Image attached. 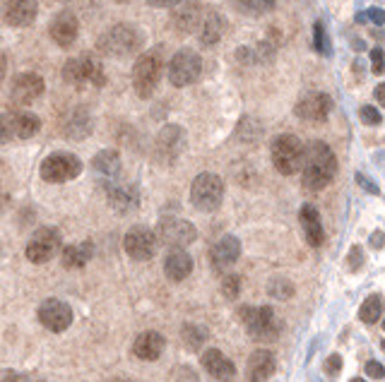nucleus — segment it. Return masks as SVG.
Returning a JSON list of instances; mask_svg holds the SVG:
<instances>
[{
	"label": "nucleus",
	"mask_w": 385,
	"mask_h": 382,
	"mask_svg": "<svg viewBox=\"0 0 385 382\" xmlns=\"http://www.w3.org/2000/svg\"><path fill=\"white\" fill-rule=\"evenodd\" d=\"M238 258H241V241L236 236H221L210 248V265L215 272H224L234 267Z\"/></svg>",
	"instance_id": "6ab92c4d"
},
{
	"label": "nucleus",
	"mask_w": 385,
	"mask_h": 382,
	"mask_svg": "<svg viewBox=\"0 0 385 382\" xmlns=\"http://www.w3.org/2000/svg\"><path fill=\"white\" fill-rule=\"evenodd\" d=\"M39 322L51 332H65L73 325V308L61 298H48L39 305Z\"/></svg>",
	"instance_id": "dca6fc26"
},
{
	"label": "nucleus",
	"mask_w": 385,
	"mask_h": 382,
	"mask_svg": "<svg viewBox=\"0 0 385 382\" xmlns=\"http://www.w3.org/2000/svg\"><path fill=\"white\" fill-rule=\"evenodd\" d=\"M39 3L36 0H5L3 5V20L10 27H29L36 20Z\"/></svg>",
	"instance_id": "412c9836"
},
{
	"label": "nucleus",
	"mask_w": 385,
	"mask_h": 382,
	"mask_svg": "<svg viewBox=\"0 0 385 382\" xmlns=\"http://www.w3.org/2000/svg\"><path fill=\"white\" fill-rule=\"evenodd\" d=\"M193 272V258L186 253V250H171L164 260V274L169 277L171 281H183L188 279Z\"/></svg>",
	"instance_id": "cd10ccee"
},
{
	"label": "nucleus",
	"mask_w": 385,
	"mask_h": 382,
	"mask_svg": "<svg viewBox=\"0 0 385 382\" xmlns=\"http://www.w3.org/2000/svg\"><path fill=\"white\" fill-rule=\"evenodd\" d=\"M349 382H366V380H364V378H351Z\"/></svg>",
	"instance_id": "603ef678"
},
{
	"label": "nucleus",
	"mask_w": 385,
	"mask_h": 382,
	"mask_svg": "<svg viewBox=\"0 0 385 382\" xmlns=\"http://www.w3.org/2000/svg\"><path fill=\"white\" fill-rule=\"evenodd\" d=\"M15 140V113H0V145Z\"/></svg>",
	"instance_id": "e433bc0d"
},
{
	"label": "nucleus",
	"mask_w": 385,
	"mask_h": 382,
	"mask_svg": "<svg viewBox=\"0 0 385 382\" xmlns=\"http://www.w3.org/2000/svg\"><path fill=\"white\" fill-rule=\"evenodd\" d=\"M166 339L159 332H143V335L135 337L133 341V353L140 361H157V358L164 353Z\"/></svg>",
	"instance_id": "5701e85b"
},
{
	"label": "nucleus",
	"mask_w": 385,
	"mask_h": 382,
	"mask_svg": "<svg viewBox=\"0 0 385 382\" xmlns=\"http://www.w3.org/2000/svg\"><path fill=\"white\" fill-rule=\"evenodd\" d=\"M275 368H277V361H275L273 351L268 348H258V351L251 353L248 358V382H265L273 378Z\"/></svg>",
	"instance_id": "b1692460"
},
{
	"label": "nucleus",
	"mask_w": 385,
	"mask_h": 382,
	"mask_svg": "<svg viewBox=\"0 0 385 382\" xmlns=\"http://www.w3.org/2000/svg\"><path fill=\"white\" fill-rule=\"evenodd\" d=\"M356 20H359V22L371 20L373 24H378V27H381V24H383V10H381V8H371V10H366V13H361Z\"/></svg>",
	"instance_id": "37998d69"
},
{
	"label": "nucleus",
	"mask_w": 385,
	"mask_h": 382,
	"mask_svg": "<svg viewBox=\"0 0 385 382\" xmlns=\"http://www.w3.org/2000/svg\"><path fill=\"white\" fill-rule=\"evenodd\" d=\"M268 293L275 298H279V301H286V298L294 296V284L289 279H273L268 284Z\"/></svg>",
	"instance_id": "c9c22d12"
},
{
	"label": "nucleus",
	"mask_w": 385,
	"mask_h": 382,
	"mask_svg": "<svg viewBox=\"0 0 385 382\" xmlns=\"http://www.w3.org/2000/svg\"><path fill=\"white\" fill-rule=\"evenodd\" d=\"M203 10L205 8L200 3H193V0H183L181 8H178L176 13L171 15L173 27H176L178 31H183V34H193V31L198 29V24H200Z\"/></svg>",
	"instance_id": "393cba45"
},
{
	"label": "nucleus",
	"mask_w": 385,
	"mask_h": 382,
	"mask_svg": "<svg viewBox=\"0 0 385 382\" xmlns=\"http://www.w3.org/2000/svg\"><path fill=\"white\" fill-rule=\"evenodd\" d=\"M221 200H224V181L217 173H200L195 176L191 185V202L195 210L200 212H215L219 210Z\"/></svg>",
	"instance_id": "0eeeda50"
},
{
	"label": "nucleus",
	"mask_w": 385,
	"mask_h": 382,
	"mask_svg": "<svg viewBox=\"0 0 385 382\" xmlns=\"http://www.w3.org/2000/svg\"><path fill=\"white\" fill-rule=\"evenodd\" d=\"M195 31H198L200 46H205V48L215 46V43L221 41V36H224V31H226V17L219 13V10L205 8L203 17H200V24Z\"/></svg>",
	"instance_id": "f3484780"
},
{
	"label": "nucleus",
	"mask_w": 385,
	"mask_h": 382,
	"mask_svg": "<svg viewBox=\"0 0 385 382\" xmlns=\"http://www.w3.org/2000/svg\"><path fill=\"white\" fill-rule=\"evenodd\" d=\"M181 337H183V341H186V346L191 348V351H198V348L208 341V330L200 327V325H183Z\"/></svg>",
	"instance_id": "72a5a7b5"
},
{
	"label": "nucleus",
	"mask_w": 385,
	"mask_h": 382,
	"mask_svg": "<svg viewBox=\"0 0 385 382\" xmlns=\"http://www.w3.org/2000/svg\"><path fill=\"white\" fill-rule=\"evenodd\" d=\"M106 200L118 214H130L140 207V193L133 183H113L106 188Z\"/></svg>",
	"instance_id": "aec40b11"
},
{
	"label": "nucleus",
	"mask_w": 385,
	"mask_h": 382,
	"mask_svg": "<svg viewBox=\"0 0 385 382\" xmlns=\"http://www.w3.org/2000/svg\"><path fill=\"white\" fill-rule=\"evenodd\" d=\"M145 43V34L143 29H138L135 24H113L111 29H106L104 34L99 36L96 41V48L99 53L104 56H111V58H128V56H135V53L143 48Z\"/></svg>",
	"instance_id": "f03ea898"
},
{
	"label": "nucleus",
	"mask_w": 385,
	"mask_h": 382,
	"mask_svg": "<svg viewBox=\"0 0 385 382\" xmlns=\"http://www.w3.org/2000/svg\"><path fill=\"white\" fill-rule=\"evenodd\" d=\"M303 161V142L291 133H282L273 140V163L282 176H294Z\"/></svg>",
	"instance_id": "423d86ee"
},
{
	"label": "nucleus",
	"mask_w": 385,
	"mask_h": 382,
	"mask_svg": "<svg viewBox=\"0 0 385 382\" xmlns=\"http://www.w3.org/2000/svg\"><path fill=\"white\" fill-rule=\"evenodd\" d=\"M226 3H229L231 8L236 10V13L256 17V15L270 13V10L275 8V3H277V0H226Z\"/></svg>",
	"instance_id": "2f4dec72"
},
{
	"label": "nucleus",
	"mask_w": 385,
	"mask_h": 382,
	"mask_svg": "<svg viewBox=\"0 0 385 382\" xmlns=\"http://www.w3.org/2000/svg\"><path fill=\"white\" fill-rule=\"evenodd\" d=\"M78 31H80V22L75 17L70 10H63V13L53 15L51 24H48V34L56 46L61 48H70L78 39Z\"/></svg>",
	"instance_id": "a211bd4d"
},
{
	"label": "nucleus",
	"mask_w": 385,
	"mask_h": 382,
	"mask_svg": "<svg viewBox=\"0 0 385 382\" xmlns=\"http://www.w3.org/2000/svg\"><path fill=\"white\" fill-rule=\"evenodd\" d=\"M299 219H301V228H303V233H306L308 245H311V248H321L325 241V231H323V221H321V214H318L316 207L303 205Z\"/></svg>",
	"instance_id": "a878e982"
},
{
	"label": "nucleus",
	"mask_w": 385,
	"mask_h": 382,
	"mask_svg": "<svg viewBox=\"0 0 385 382\" xmlns=\"http://www.w3.org/2000/svg\"><path fill=\"white\" fill-rule=\"evenodd\" d=\"M92 168L104 178H118L121 176V154L116 149H101L92 159Z\"/></svg>",
	"instance_id": "c756f323"
},
{
	"label": "nucleus",
	"mask_w": 385,
	"mask_h": 382,
	"mask_svg": "<svg viewBox=\"0 0 385 382\" xmlns=\"http://www.w3.org/2000/svg\"><path fill=\"white\" fill-rule=\"evenodd\" d=\"M296 116L306 123H323L333 111V99L325 91H306L299 101H296Z\"/></svg>",
	"instance_id": "4468645a"
},
{
	"label": "nucleus",
	"mask_w": 385,
	"mask_h": 382,
	"mask_svg": "<svg viewBox=\"0 0 385 382\" xmlns=\"http://www.w3.org/2000/svg\"><path fill=\"white\" fill-rule=\"evenodd\" d=\"M238 318H241L248 335L258 341H275L282 332V322L277 320L275 310L268 308V305H263V308L246 305V308L238 310Z\"/></svg>",
	"instance_id": "39448f33"
},
{
	"label": "nucleus",
	"mask_w": 385,
	"mask_h": 382,
	"mask_svg": "<svg viewBox=\"0 0 385 382\" xmlns=\"http://www.w3.org/2000/svg\"><path fill=\"white\" fill-rule=\"evenodd\" d=\"M5 70H8V61H5V56L0 53V82L5 78Z\"/></svg>",
	"instance_id": "8fccbe9b"
},
{
	"label": "nucleus",
	"mask_w": 385,
	"mask_h": 382,
	"mask_svg": "<svg viewBox=\"0 0 385 382\" xmlns=\"http://www.w3.org/2000/svg\"><path fill=\"white\" fill-rule=\"evenodd\" d=\"M61 231H58L56 226H41L34 231V236L29 238V243H27V260L34 262V265H46V262H51L56 258L58 253H61Z\"/></svg>",
	"instance_id": "1a4fd4ad"
},
{
	"label": "nucleus",
	"mask_w": 385,
	"mask_h": 382,
	"mask_svg": "<svg viewBox=\"0 0 385 382\" xmlns=\"http://www.w3.org/2000/svg\"><path fill=\"white\" fill-rule=\"evenodd\" d=\"M203 368L219 382H229L236 378L234 363H231V358L224 356L219 348H208V351L203 353Z\"/></svg>",
	"instance_id": "4be33fe9"
},
{
	"label": "nucleus",
	"mask_w": 385,
	"mask_h": 382,
	"mask_svg": "<svg viewBox=\"0 0 385 382\" xmlns=\"http://www.w3.org/2000/svg\"><path fill=\"white\" fill-rule=\"evenodd\" d=\"M161 73H164V53H161V48L145 51L133 65L135 94H138L140 99H150L157 91V87H159Z\"/></svg>",
	"instance_id": "7ed1b4c3"
},
{
	"label": "nucleus",
	"mask_w": 385,
	"mask_h": 382,
	"mask_svg": "<svg viewBox=\"0 0 385 382\" xmlns=\"http://www.w3.org/2000/svg\"><path fill=\"white\" fill-rule=\"evenodd\" d=\"M63 80L75 89H85V87H104L106 75L104 65L92 53H82L78 58H70L63 68Z\"/></svg>",
	"instance_id": "20e7f679"
},
{
	"label": "nucleus",
	"mask_w": 385,
	"mask_h": 382,
	"mask_svg": "<svg viewBox=\"0 0 385 382\" xmlns=\"http://www.w3.org/2000/svg\"><path fill=\"white\" fill-rule=\"evenodd\" d=\"M364 370H366L368 378H373V380H383L385 378V370H383V363L381 361H368L364 365Z\"/></svg>",
	"instance_id": "79ce46f5"
},
{
	"label": "nucleus",
	"mask_w": 385,
	"mask_h": 382,
	"mask_svg": "<svg viewBox=\"0 0 385 382\" xmlns=\"http://www.w3.org/2000/svg\"><path fill=\"white\" fill-rule=\"evenodd\" d=\"M92 125L94 123H92L89 111H87L85 106H80V108H73V111H70V116L65 118L63 130L70 140H85L87 135L92 133Z\"/></svg>",
	"instance_id": "c85d7f7f"
},
{
	"label": "nucleus",
	"mask_w": 385,
	"mask_h": 382,
	"mask_svg": "<svg viewBox=\"0 0 385 382\" xmlns=\"http://www.w3.org/2000/svg\"><path fill=\"white\" fill-rule=\"evenodd\" d=\"M359 118L364 125H381L383 123V113L373 106H361L359 108Z\"/></svg>",
	"instance_id": "58836bf2"
},
{
	"label": "nucleus",
	"mask_w": 385,
	"mask_h": 382,
	"mask_svg": "<svg viewBox=\"0 0 385 382\" xmlns=\"http://www.w3.org/2000/svg\"><path fill=\"white\" fill-rule=\"evenodd\" d=\"M371 65H373V73L383 75V48L381 46H376L371 51Z\"/></svg>",
	"instance_id": "c03bdc74"
},
{
	"label": "nucleus",
	"mask_w": 385,
	"mask_h": 382,
	"mask_svg": "<svg viewBox=\"0 0 385 382\" xmlns=\"http://www.w3.org/2000/svg\"><path fill=\"white\" fill-rule=\"evenodd\" d=\"M313 51H318L321 56H333V41H330V34L323 22L313 24Z\"/></svg>",
	"instance_id": "f704fd0d"
},
{
	"label": "nucleus",
	"mask_w": 385,
	"mask_h": 382,
	"mask_svg": "<svg viewBox=\"0 0 385 382\" xmlns=\"http://www.w3.org/2000/svg\"><path fill=\"white\" fill-rule=\"evenodd\" d=\"M356 183H359L364 190H368V193H371V195H378V193H381V188H378L376 183H373V181H366L364 173H356Z\"/></svg>",
	"instance_id": "a18cd8bd"
},
{
	"label": "nucleus",
	"mask_w": 385,
	"mask_h": 382,
	"mask_svg": "<svg viewBox=\"0 0 385 382\" xmlns=\"http://www.w3.org/2000/svg\"><path fill=\"white\" fill-rule=\"evenodd\" d=\"M221 293H224V298H229V301L238 298V293H241V277L226 274L224 281H221Z\"/></svg>",
	"instance_id": "4c0bfd02"
},
{
	"label": "nucleus",
	"mask_w": 385,
	"mask_h": 382,
	"mask_svg": "<svg viewBox=\"0 0 385 382\" xmlns=\"http://www.w3.org/2000/svg\"><path fill=\"white\" fill-rule=\"evenodd\" d=\"M373 94H376L378 103H383V101H385V99H383V85H378V87H376V91H373Z\"/></svg>",
	"instance_id": "3c124183"
},
{
	"label": "nucleus",
	"mask_w": 385,
	"mask_h": 382,
	"mask_svg": "<svg viewBox=\"0 0 385 382\" xmlns=\"http://www.w3.org/2000/svg\"><path fill=\"white\" fill-rule=\"evenodd\" d=\"M15 113V140H29L39 133L41 121L31 111H13Z\"/></svg>",
	"instance_id": "7c9ffc66"
},
{
	"label": "nucleus",
	"mask_w": 385,
	"mask_h": 382,
	"mask_svg": "<svg viewBox=\"0 0 385 382\" xmlns=\"http://www.w3.org/2000/svg\"><path fill=\"white\" fill-rule=\"evenodd\" d=\"M371 245H373V248H381V245H383V231H376V233H373Z\"/></svg>",
	"instance_id": "09e8293b"
},
{
	"label": "nucleus",
	"mask_w": 385,
	"mask_h": 382,
	"mask_svg": "<svg viewBox=\"0 0 385 382\" xmlns=\"http://www.w3.org/2000/svg\"><path fill=\"white\" fill-rule=\"evenodd\" d=\"M43 89H46V85H43V78L36 73H22L15 78L13 87H10V101L15 103V106H29V103H34L36 99H41Z\"/></svg>",
	"instance_id": "2eb2a0df"
},
{
	"label": "nucleus",
	"mask_w": 385,
	"mask_h": 382,
	"mask_svg": "<svg viewBox=\"0 0 385 382\" xmlns=\"http://www.w3.org/2000/svg\"><path fill=\"white\" fill-rule=\"evenodd\" d=\"M183 0H147L150 8H176V5H181Z\"/></svg>",
	"instance_id": "49530a36"
},
{
	"label": "nucleus",
	"mask_w": 385,
	"mask_h": 382,
	"mask_svg": "<svg viewBox=\"0 0 385 382\" xmlns=\"http://www.w3.org/2000/svg\"><path fill=\"white\" fill-rule=\"evenodd\" d=\"M0 382H29V378L22 373H5L3 378H0Z\"/></svg>",
	"instance_id": "de8ad7c7"
},
{
	"label": "nucleus",
	"mask_w": 385,
	"mask_h": 382,
	"mask_svg": "<svg viewBox=\"0 0 385 382\" xmlns=\"http://www.w3.org/2000/svg\"><path fill=\"white\" fill-rule=\"evenodd\" d=\"M116 3H123V5H126V3H130V0H116Z\"/></svg>",
	"instance_id": "5fc2aeb1"
},
{
	"label": "nucleus",
	"mask_w": 385,
	"mask_h": 382,
	"mask_svg": "<svg viewBox=\"0 0 385 382\" xmlns=\"http://www.w3.org/2000/svg\"><path fill=\"white\" fill-rule=\"evenodd\" d=\"M340 370H342V356H340V353L328 356V361H325V375H328L330 380H335L340 375Z\"/></svg>",
	"instance_id": "ea45409f"
},
{
	"label": "nucleus",
	"mask_w": 385,
	"mask_h": 382,
	"mask_svg": "<svg viewBox=\"0 0 385 382\" xmlns=\"http://www.w3.org/2000/svg\"><path fill=\"white\" fill-rule=\"evenodd\" d=\"M383 315V298L378 296V293H373V296H368L364 303H361L359 308V320L364 322V325H376L378 320H381Z\"/></svg>",
	"instance_id": "473e14b6"
},
{
	"label": "nucleus",
	"mask_w": 385,
	"mask_h": 382,
	"mask_svg": "<svg viewBox=\"0 0 385 382\" xmlns=\"http://www.w3.org/2000/svg\"><path fill=\"white\" fill-rule=\"evenodd\" d=\"M347 265H349L351 272L361 270V265H364V250H361V245H354V248L349 250V258H347Z\"/></svg>",
	"instance_id": "a19ab883"
},
{
	"label": "nucleus",
	"mask_w": 385,
	"mask_h": 382,
	"mask_svg": "<svg viewBox=\"0 0 385 382\" xmlns=\"http://www.w3.org/2000/svg\"><path fill=\"white\" fill-rule=\"evenodd\" d=\"M301 185L303 190H318L328 188L337 176V156L330 149V145L316 140L311 145H303V161H301Z\"/></svg>",
	"instance_id": "f257e3e1"
},
{
	"label": "nucleus",
	"mask_w": 385,
	"mask_h": 382,
	"mask_svg": "<svg viewBox=\"0 0 385 382\" xmlns=\"http://www.w3.org/2000/svg\"><path fill=\"white\" fill-rule=\"evenodd\" d=\"M186 152V130L176 123H169L159 130L154 142V154L161 163H173Z\"/></svg>",
	"instance_id": "f8f14e48"
},
{
	"label": "nucleus",
	"mask_w": 385,
	"mask_h": 382,
	"mask_svg": "<svg viewBox=\"0 0 385 382\" xmlns=\"http://www.w3.org/2000/svg\"><path fill=\"white\" fill-rule=\"evenodd\" d=\"M154 236L159 238V241L164 245L173 248V250H183L186 245L195 243V238H198V231H195V226L191 221L169 216V219H161L159 221Z\"/></svg>",
	"instance_id": "9b49d317"
},
{
	"label": "nucleus",
	"mask_w": 385,
	"mask_h": 382,
	"mask_svg": "<svg viewBox=\"0 0 385 382\" xmlns=\"http://www.w3.org/2000/svg\"><path fill=\"white\" fill-rule=\"evenodd\" d=\"M123 248H126L130 260L138 262H147L154 258L157 250V236L150 226H133L126 233V241H123Z\"/></svg>",
	"instance_id": "ddd939ff"
},
{
	"label": "nucleus",
	"mask_w": 385,
	"mask_h": 382,
	"mask_svg": "<svg viewBox=\"0 0 385 382\" xmlns=\"http://www.w3.org/2000/svg\"><path fill=\"white\" fill-rule=\"evenodd\" d=\"M166 75L173 87H191L203 75V58L193 48H181L171 56Z\"/></svg>",
	"instance_id": "9d476101"
},
{
	"label": "nucleus",
	"mask_w": 385,
	"mask_h": 382,
	"mask_svg": "<svg viewBox=\"0 0 385 382\" xmlns=\"http://www.w3.org/2000/svg\"><path fill=\"white\" fill-rule=\"evenodd\" d=\"M113 382H133V380H128V378H118V380H113Z\"/></svg>",
	"instance_id": "864d4df0"
},
{
	"label": "nucleus",
	"mask_w": 385,
	"mask_h": 382,
	"mask_svg": "<svg viewBox=\"0 0 385 382\" xmlns=\"http://www.w3.org/2000/svg\"><path fill=\"white\" fill-rule=\"evenodd\" d=\"M92 258H94V243L92 241L73 243L61 250V262L65 270H82V267L89 265Z\"/></svg>",
	"instance_id": "bb28decb"
},
{
	"label": "nucleus",
	"mask_w": 385,
	"mask_h": 382,
	"mask_svg": "<svg viewBox=\"0 0 385 382\" xmlns=\"http://www.w3.org/2000/svg\"><path fill=\"white\" fill-rule=\"evenodd\" d=\"M80 173H82V161L70 152H53L39 166V176L46 183H68L75 181Z\"/></svg>",
	"instance_id": "6e6552de"
}]
</instances>
